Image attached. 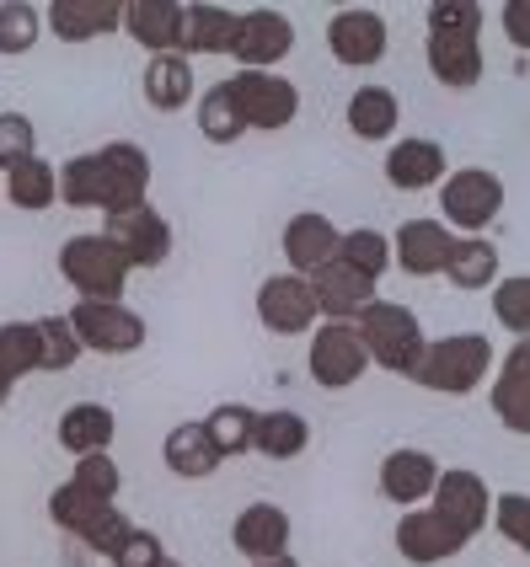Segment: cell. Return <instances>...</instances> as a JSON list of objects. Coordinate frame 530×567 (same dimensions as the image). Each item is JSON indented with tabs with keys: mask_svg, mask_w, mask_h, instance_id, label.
<instances>
[{
	"mask_svg": "<svg viewBox=\"0 0 530 567\" xmlns=\"http://www.w3.org/2000/svg\"><path fill=\"white\" fill-rule=\"evenodd\" d=\"M161 461L183 482H204V476L220 472V455H215V444H210V434H204V423H177L166 434V444H161Z\"/></svg>",
	"mask_w": 530,
	"mask_h": 567,
	"instance_id": "31",
	"label": "cell"
},
{
	"mask_svg": "<svg viewBox=\"0 0 530 567\" xmlns=\"http://www.w3.org/2000/svg\"><path fill=\"white\" fill-rule=\"evenodd\" d=\"M429 508H435L439 519L456 530L461 540L482 536L488 530V508H493V493H488V482L467 466H439V482L435 493H429Z\"/></svg>",
	"mask_w": 530,
	"mask_h": 567,
	"instance_id": "9",
	"label": "cell"
},
{
	"mask_svg": "<svg viewBox=\"0 0 530 567\" xmlns=\"http://www.w3.org/2000/svg\"><path fill=\"white\" fill-rule=\"evenodd\" d=\"M445 279L456 289H488L499 284V247L488 236H456V247L445 257Z\"/></svg>",
	"mask_w": 530,
	"mask_h": 567,
	"instance_id": "32",
	"label": "cell"
},
{
	"mask_svg": "<svg viewBox=\"0 0 530 567\" xmlns=\"http://www.w3.org/2000/svg\"><path fill=\"white\" fill-rule=\"evenodd\" d=\"M503 209V183L499 172H488V166H461V172H445V183H439V215H445V230L456 225V230H467V236H482L488 225L499 220Z\"/></svg>",
	"mask_w": 530,
	"mask_h": 567,
	"instance_id": "7",
	"label": "cell"
},
{
	"mask_svg": "<svg viewBox=\"0 0 530 567\" xmlns=\"http://www.w3.org/2000/svg\"><path fill=\"white\" fill-rule=\"evenodd\" d=\"M140 92H145V102H151L156 113H177V107H187L193 92H198L193 60H183V54H151L145 75H140Z\"/></svg>",
	"mask_w": 530,
	"mask_h": 567,
	"instance_id": "28",
	"label": "cell"
},
{
	"mask_svg": "<svg viewBox=\"0 0 530 567\" xmlns=\"http://www.w3.org/2000/svg\"><path fill=\"white\" fill-rule=\"evenodd\" d=\"M252 567H300V563H295V557L284 551V557H268V563H252Z\"/></svg>",
	"mask_w": 530,
	"mask_h": 567,
	"instance_id": "48",
	"label": "cell"
},
{
	"mask_svg": "<svg viewBox=\"0 0 530 567\" xmlns=\"http://www.w3.org/2000/svg\"><path fill=\"white\" fill-rule=\"evenodd\" d=\"M11 391H17V385H11V380H0V408L11 402Z\"/></svg>",
	"mask_w": 530,
	"mask_h": 567,
	"instance_id": "49",
	"label": "cell"
},
{
	"mask_svg": "<svg viewBox=\"0 0 530 567\" xmlns=\"http://www.w3.org/2000/svg\"><path fill=\"white\" fill-rule=\"evenodd\" d=\"M435 482H439V461L429 450L402 444V450H391L380 461V498H391L397 508H418L435 493Z\"/></svg>",
	"mask_w": 530,
	"mask_h": 567,
	"instance_id": "16",
	"label": "cell"
},
{
	"mask_svg": "<svg viewBox=\"0 0 530 567\" xmlns=\"http://www.w3.org/2000/svg\"><path fill=\"white\" fill-rule=\"evenodd\" d=\"M450 172V156L439 140H397L391 156H386V183L397 193H424V188H439Z\"/></svg>",
	"mask_w": 530,
	"mask_h": 567,
	"instance_id": "21",
	"label": "cell"
},
{
	"mask_svg": "<svg viewBox=\"0 0 530 567\" xmlns=\"http://www.w3.org/2000/svg\"><path fill=\"white\" fill-rule=\"evenodd\" d=\"M344 124L354 140H391L397 124H402V102H397L391 86H359V92L348 96Z\"/></svg>",
	"mask_w": 530,
	"mask_h": 567,
	"instance_id": "29",
	"label": "cell"
},
{
	"mask_svg": "<svg viewBox=\"0 0 530 567\" xmlns=\"http://www.w3.org/2000/svg\"><path fill=\"white\" fill-rule=\"evenodd\" d=\"M312 295H316V311L327 316V321H354V316L375 300V284L359 279L354 268H344V262L333 257L327 268L312 274Z\"/></svg>",
	"mask_w": 530,
	"mask_h": 567,
	"instance_id": "24",
	"label": "cell"
},
{
	"mask_svg": "<svg viewBox=\"0 0 530 567\" xmlns=\"http://www.w3.org/2000/svg\"><path fill=\"white\" fill-rule=\"evenodd\" d=\"M38 370V321H0V380H28Z\"/></svg>",
	"mask_w": 530,
	"mask_h": 567,
	"instance_id": "36",
	"label": "cell"
},
{
	"mask_svg": "<svg viewBox=\"0 0 530 567\" xmlns=\"http://www.w3.org/2000/svg\"><path fill=\"white\" fill-rule=\"evenodd\" d=\"M289 536H295V525H289V514L279 504H268V498H257L236 514V525H231V540H236V551L247 557V563H268V557H284L289 551Z\"/></svg>",
	"mask_w": 530,
	"mask_h": 567,
	"instance_id": "14",
	"label": "cell"
},
{
	"mask_svg": "<svg viewBox=\"0 0 530 567\" xmlns=\"http://www.w3.org/2000/svg\"><path fill=\"white\" fill-rule=\"evenodd\" d=\"M60 444L81 461V455H108V444L119 434V417L113 408H102V402H75V408L60 412Z\"/></svg>",
	"mask_w": 530,
	"mask_h": 567,
	"instance_id": "27",
	"label": "cell"
},
{
	"mask_svg": "<svg viewBox=\"0 0 530 567\" xmlns=\"http://www.w3.org/2000/svg\"><path fill=\"white\" fill-rule=\"evenodd\" d=\"M493 412L509 434H530V348L514 343L493 380Z\"/></svg>",
	"mask_w": 530,
	"mask_h": 567,
	"instance_id": "25",
	"label": "cell"
},
{
	"mask_svg": "<svg viewBox=\"0 0 530 567\" xmlns=\"http://www.w3.org/2000/svg\"><path fill=\"white\" fill-rule=\"evenodd\" d=\"M354 332L365 343V359L391 370V375H412L418 370V353H424V321L397 306V300H370L365 311L354 316Z\"/></svg>",
	"mask_w": 530,
	"mask_h": 567,
	"instance_id": "3",
	"label": "cell"
},
{
	"mask_svg": "<svg viewBox=\"0 0 530 567\" xmlns=\"http://www.w3.org/2000/svg\"><path fill=\"white\" fill-rule=\"evenodd\" d=\"M397 551H402L412 567H429V563H445L456 551H467V540L456 536L435 508H407L397 519Z\"/></svg>",
	"mask_w": 530,
	"mask_h": 567,
	"instance_id": "20",
	"label": "cell"
},
{
	"mask_svg": "<svg viewBox=\"0 0 530 567\" xmlns=\"http://www.w3.org/2000/svg\"><path fill=\"white\" fill-rule=\"evenodd\" d=\"M365 343L354 332V321H316L312 327V348H306V370L322 391H344L365 375Z\"/></svg>",
	"mask_w": 530,
	"mask_h": 567,
	"instance_id": "8",
	"label": "cell"
},
{
	"mask_svg": "<svg viewBox=\"0 0 530 567\" xmlns=\"http://www.w3.org/2000/svg\"><path fill=\"white\" fill-rule=\"evenodd\" d=\"M60 198L70 209H102L124 215L151 198V156L134 140H108L102 151L70 156L60 166Z\"/></svg>",
	"mask_w": 530,
	"mask_h": 567,
	"instance_id": "1",
	"label": "cell"
},
{
	"mask_svg": "<svg viewBox=\"0 0 530 567\" xmlns=\"http://www.w3.org/2000/svg\"><path fill=\"white\" fill-rule=\"evenodd\" d=\"M108 563L113 567H161L166 563V546H161L156 530H140V525H134V530L124 536V546H119Z\"/></svg>",
	"mask_w": 530,
	"mask_h": 567,
	"instance_id": "46",
	"label": "cell"
},
{
	"mask_svg": "<svg viewBox=\"0 0 530 567\" xmlns=\"http://www.w3.org/2000/svg\"><path fill=\"white\" fill-rule=\"evenodd\" d=\"M482 6L477 0H435L429 6V32H477L482 38Z\"/></svg>",
	"mask_w": 530,
	"mask_h": 567,
	"instance_id": "45",
	"label": "cell"
},
{
	"mask_svg": "<svg viewBox=\"0 0 530 567\" xmlns=\"http://www.w3.org/2000/svg\"><path fill=\"white\" fill-rule=\"evenodd\" d=\"M204 423V434L215 444L220 461H231V455H247L252 450V423H257V408L247 402H220L210 417H198Z\"/></svg>",
	"mask_w": 530,
	"mask_h": 567,
	"instance_id": "34",
	"label": "cell"
},
{
	"mask_svg": "<svg viewBox=\"0 0 530 567\" xmlns=\"http://www.w3.org/2000/svg\"><path fill=\"white\" fill-rule=\"evenodd\" d=\"M236 43V11L231 6H215V0H198V6H183V60H215V54H231Z\"/></svg>",
	"mask_w": 530,
	"mask_h": 567,
	"instance_id": "23",
	"label": "cell"
},
{
	"mask_svg": "<svg viewBox=\"0 0 530 567\" xmlns=\"http://www.w3.org/2000/svg\"><path fill=\"white\" fill-rule=\"evenodd\" d=\"M102 498H92V493H81L75 482H60L54 493H49V519L60 525V530H70V536H81L86 525H92L96 514H102Z\"/></svg>",
	"mask_w": 530,
	"mask_h": 567,
	"instance_id": "39",
	"label": "cell"
},
{
	"mask_svg": "<svg viewBox=\"0 0 530 567\" xmlns=\"http://www.w3.org/2000/svg\"><path fill=\"white\" fill-rule=\"evenodd\" d=\"M70 327H75V343L81 353H108V359H124L145 348V316L124 306V300H75L70 306Z\"/></svg>",
	"mask_w": 530,
	"mask_h": 567,
	"instance_id": "6",
	"label": "cell"
},
{
	"mask_svg": "<svg viewBox=\"0 0 530 567\" xmlns=\"http://www.w3.org/2000/svg\"><path fill=\"white\" fill-rule=\"evenodd\" d=\"M391 49V28L386 17L370 11V6H344L333 22H327V54L348 70H370V64L386 60Z\"/></svg>",
	"mask_w": 530,
	"mask_h": 567,
	"instance_id": "12",
	"label": "cell"
},
{
	"mask_svg": "<svg viewBox=\"0 0 530 567\" xmlns=\"http://www.w3.org/2000/svg\"><path fill=\"white\" fill-rule=\"evenodd\" d=\"M70 482H75L81 493L102 498V504H119L124 472H119V461H113V455H81V461H75V472H70Z\"/></svg>",
	"mask_w": 530,
	"mask_h": 567,
	"instance_id": "41",
	"label": "cell"
},
{
	"mask_svg": "<svg viewBox=\"0 0 530 567\" xmlns=\"http://www.w3.org/2000/svg\"><path fill=\"white\" fill-rule=\"evenodd\" d=\"M493 316H499L503 332H514V343H526L530 332V279L526 274H509L493 289Z\"/></svg>",
	"mask_w": 530,
	"mask_h": 567,
	"instance_id": "40",
	"label": "cell"
},
{
	"mask_svg": "<svg viewBox=\"0 0 530 567\" xmlns=\"http://www.w3.org/2000/svg\"><path fill=\"white\" fill-rule=\"evenodd\" d=\"M488 525H499V536L509 546H530V498L526 493H499V504L488 508Z\"/></svg>",
	"mask_w": 530,
	"mask_h": 567,
	"instance_id": "42",
	"label": "cell"
},
{
	"mask_svg": "<svg viewBox=\"0 0 530 567\" xmlns=\"http://www.w3.org/2000/svg\"><path fill=\"white\" fill-rule=\"evenodd\" d=\"M81 343H75V327L70 316H38V370H75Z\"/></svg>",
	"mask_w": 530,
	"mask_h": 567,
	"instance_id": "37",
	"label": "cell"
},
{
	"mask_svg": "<svg viewBox=\"0 0 530 567\" xmlns=\"http://www.w3.org/2000/svg\"><path fill=\"white\" fill-rule=\"evenodd\" d=\"M60 274L81 300H119L134 268L102 230H86V236H70L60 247Z\"/></svg>",
	"mask_w": 530,
	"mask_h": 567,
	"instance_id": "5",
	"label": "cell"
},
{
	"mask_svg": "<svg viewBox=\"0 0 530 567\" xmlns=\"http://www.w3.org/2000/svg\"><path fill=\"white\" fill-rule=\"evenodd\" d=\"M257 321L279 338H300L312 332L322 311H316V295H312V279L300 274H268L257 284Z\"/></svg>",
	"mask_w": 530,
	"mask_h": 567,
	"instance_id": "13",
	"label": "cell"
},
{
	"mask_svg": "<svg viewBox=\"0 0 530 567\" xmlns=\"http://www.w3.org/2000/svg\"><path fill=\"white\" fill-rule=\"evenodd\" d=\"M456 247V236L439 220H407L397 236H391V262L402 268L407 279H435L445 274V257Z\"/></svg>",
	"mask_w": 530,
	"mask_h": 567,
	"instance_id": "17",
	"label": "cell"
},
{
	"mask_svg": "<svg viewBox=\"0 0 530 567\" xmlns=\"http://www.w3.org/2000/svg\"><path fill=\"white\" fill-rule=\"evenodd\" d=\"M161 567H183V563H172V557H166V563H161Z\"/></svg>",
	"mask_w": 530,
	"mask_h": 567,
	"instance_id": "50",
	"label": "cell"
},
{
	"mask_svg": "<svg viewBox=\"0 0 530 567\" xmlns=\"http://www.w3.org/2000/svg\"><path fill=\"white\" fill-rule=\"evenodd\" d=\"M424 54H429V70H435L439 86H450V92H467L482 81V38L477 32H429V43H424Z\"/></svg>",
	"mask_w": 530,
	"mask_h": 567,
	"instance_id": "19",
	"label": "cell"
},
{
	"mask_svg": "<svg viewBox=\"0 0 530 567\" xmlns=\"http://www.w3.org/2000/svg\"><path fill=\"white\" fill-rule=\"evenodd\" d=\"M289 49H295V22L284 11H274V6L236 11V43H231L236 70H274L289 60Z\"/></svg>",
	"mask_w": 530,
	"mask_h": 567,
	"instance_id": "10",
	"label": "cell"
},
{
	"mask_svg": "<svg viewBox=\"0 0 530 567\" xmlns=\"http://www.w3.org/2000/svg\"><path fill=\"white\" fill-rule=\"evenodd\" d=\"M102 220H108L102 236L124 252L129 268H161L172 257V225H166V215H161L151 198L124 209V215H102Z\"/></svg>",
	"mask_w": 530,
	"mask_h": 567,
	"instance_id": "11",
	"label": "cell"
},
{
	"mask_svg": "<svg viewBox=\"0 0 530 567\" xmlns=\"http://www.w3.org/2000/svg\"><path fill=\"white\" fill-rule=\"evenodd\" d=\"M28 156H38V124L28 113H0V172Z\"/></svg>",
	"mask_w": 530,
	"mask_h": 567,
	"instance_id": "43",
	"label": "cell"
},
{
	"mask_svg": "<svg viewBox=\"0 0 530 567\" xmlns=\"http://www.w3.org/2000/svg\"><path fill=\"white\" fill-rule=\"evenodd\" d=\"M242 128H257V134H274V128H289L295 113H300V86L279 75V70H236L231 81H220Z\"/></svg>",
	"mask_w": 530,
	"mask_h": 567,
	"instance_id": "4",
	"label": "cell"
},
{
	"mask_svg": "<svg viewBox=\"0 0 530 567\" xmlns=\"http://www.w3.org/2000/svg\"><path fill=\"white\" fill-rule=\"evenodd\" d=\"M124 32L145 54H177L183 49V0H129Z\"/></svg>",
	"mask_w": 530,
	"mask_h": 567,
	"instance_id": "22",
	"label": "cell"
},
{
	"mask_svg": "<svg viewBox=\"0 0 530 567\" xmlns=\"http://www.w3.org/2000/svg\"><path fill=\"white\" fill-rule=\"evenodd\" d=\"M43 38V6L32 0H0V54L17 60Z\"/></svg>",
	"mask_w": 530,
	"mask_h": 567,
	"instance_id": "35",
	"label": "cell"
},
{
	"mask_svg": "<svg viewBox=\"0 0 530 567\" xmlns=\"http://www.w3.org/2000/svg\"><path fill=\"white\" fill-rule=\"evenodd\" d=\"M338 262L354 268L359 279L380 284V274L391 268V236H380L375 225H354V230L338 236Z\"/></svg>",
	"mask_w": 530,
	"mask_h": 567,
	"instance_id": "33",
	"label": "cell"
},
{
	"mask_svg": "<svg viewBox=\"0 0 530 567\" xmlns=\"http://www.w3.org/2000/svg\"><path fill=\"white\" fill-rule=\"evenodd\" d=\"M493 370V343L482 332H450V338H435L418 353V370L407 380H418L424 391H439V396H471Z\"/></svg>",
	"mask_w": 530,
	"mask_h": 567,
	"instance_id": "2",
	"label": "cell"
},
{
	"mask_svg": "<svg viewBox=\"0 0 530 567\" xmlns=\"http://www.w3.org/2000/svg\"><path fill=\"white\" fill-rule=\"evenodd\" d=\"M503 22H509V38L526 49V0H509V6H503Z\"/></svg>",
	"mask_w": 530,
	"mask_h": 567,
	"instance_id": "47",
	"label": "cell"
},
{
	"mask_svg": "<svg viewBox=\"0 0 530 567\" xmlns=\"http://www.w3.org/2000/svg\"><path fill=\"white\" fill-rule=\"evenodd\" d=\"M0 198H11V204L28 209V215L54 209V198H60V166L43 156H28V161H17V166H6V172H0Z\"/></svg>",
	"mask_w": 530,
	"mask_h": 567,
	"instance_id": "26",
	"label": "cell"
},
{
	"mask_svg": "<svg viewBox=\"0 0 530 567\" xmlns=\"http://www.w3.org/2000/svg\"><path fill=\"white\" fill-rule=\"evenodd\" d=\"M306 444H312V423H306L295 408L257 412V423H252V450H257V455H268V461H295V455H306Z\"/></svg>",
	"mask_w": 530,
	"mask_h": 567,
	"instance_id": "30",
	"label": "cell"
},
{
	"mask_svg": "<svg viewBox=\"0 0 530 567\" xmlns=\"http://www.w3.org/2000/svg\"><path fill=\"white\" fill-rule=\"evenodd\" d=\"M198 134L210 140V145H236L247 128H242V118H236V107H231V96H225V86H210V92L198 96Z\"/></svg>",
	"mask_w": 530,
	"mask_h": 567,
	"instance_id": "38",
	"label": "cell"
},
{
	"mask_svg": "<svg viewBox=\"0 0 530 567\" xmlns=\"http://www.w3.org/2000/svg\"><path fill=\"white\" fill-rule=\"evenodd\" d=\"M338 236H344V230L327 220V215H316V209L289 215V225H284V257H289V274L312 279L316 268H327V262L338 257Z\"/></svg>",
	"mask_w": 530,
	"mask_h": 567,
	"instance_id": "15",
	"label": "cell"
},
{
	"mask_svg": "<svg viewBox=\"0 0 530 567\" xmlns=\"http://www.w3.org/2000/svg\"><path fill=\"white\" fill-rule=\"evenodd\" d=\"M43 28H54V38L64 43H92V38L124 28V6L119 0H49Z\"/></svg>",
	"mask_w": 530,
	"mask_h": 567,
	"instance_id": "18",
	"label": "cell"
},
{
	"mask_svg": "<svg viewBox=\"0 0 530 567\" xmlns=\"http://www.w3.org/2000/svg\"><path fill=\"white\" fill-rule=\"evenodd\" d=\"M129 530H134V519H129V514H124V508H119V504H108V508H102V514H96V519H92V525L81 530V540L92 546L96 557H113V551L124 546V536H129Z\"/></svg>",
	"mask_w": 530,
	"mask_h": 567,
	"instance_id": "44",
	"label": "cell"
}]
</instances>
